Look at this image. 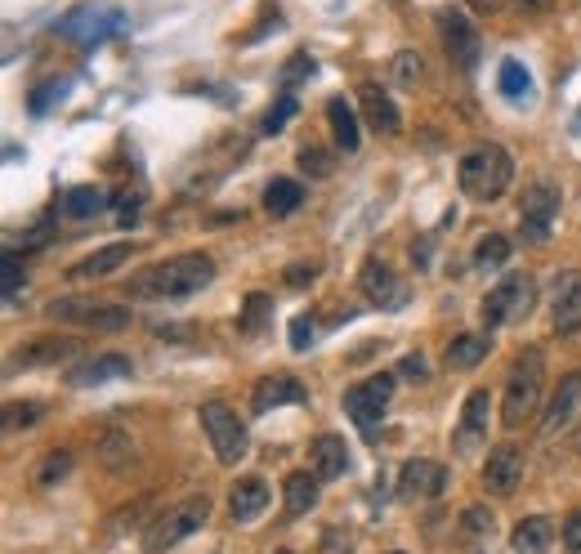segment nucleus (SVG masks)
Here are the masks:
<instances>
[{"instance_id":"nucleus-1","label":"nucleus","mask_w":581,"mask_h":554,"mask_svg":"<svg viewBox=\"0 0 581 554\" xmlns=\"http://www.w3.org/2000/svg\"><path fill=\"white\" fill-rule=\"evenodd\" d=\"M211 277H215L211 255L184 251V255H170V260L152 264V269L139 273L126 291L135 295V300H188V295H197L202 286H211Z\"/></svg>"},{"instance_id":"nucleus-2","label":"nucleus","mask_w":581,"mask_h":554,"mask_svg":"<svg viewBox=\"0 0 581 554\" xmlns=\"http://www.w3.org/2000/svg\"><path fill=\"white\" fill-rule=\"evenodd\" d=\"M456 179H461V193L470 202H497V197H506L514 179V161L501 143H474L456 166Z\"/></svg>"},{"instance_id":"nucleus-3","label":"nucleus","mask_w":581,"mask_h":554,"mask_svg":"<svg viewBox=\"0 0 581 554\" xmlns=\"http://www.w3.org/2000/svg\"><path fill=\"white\" fill-rule=\"evenodd\" d=\"M541 385H546V358L541 349H528L514 358L510 376H506V403H501V425L519 429L537 416L541 407Z\"/></svg>"},{"instance_id":"nucleus-4","label":"nucleus","mask_w":581,"mask_h":554,"mask_svg":"<svg viewBox=\"0 0 581 554\" xmlns=\"http://www.w3.org/2000/svg\"><path fill=\"white\" fill-rule=\"evenodd\" d=\"M206 519H211V501H206V496H188V501H179V505H170V510H161L157 519L148 523L144 554L175 550L179 541H188L193 532H202Z\"/></svg>"},{"instance_id":"nucleus-5","label":"nucleus","mask_w":581,"mask_h":554,"mask_svg":"<svg viewBox=\"0 0 581 554\" xmlns=\"http://www.w3.org/2000/svg\"><path fill=\"white\" fill-rule=\"evenodd\" d=\"M532 304H537V282H532L528 273H506L488 295H483L479 318L488 331L514 327V322H523L532 313Z\"/></svg>"},{"instance_id":"nucleus-6","label":"nucleus","mask_w":581,"mask_h":554,"mask_svg":"<svg viewBox=\"0 0 581 554\" xmlns=\"http://www.w3.org/2000/svg\"><path fill=\"white\" fill-rule=\"evenodd\" d=\"M202 429L206 438H211V452L219 465H237L246 456V447H251V438H246V425L242 416L233 412L228 403H219V398H211V403H202Z\"/></svg>"},{"instance_id":"nucleus-7","label":"nucleus","mask_w":581,"mask_h":554,"mask_svg":"<svg viewBox=\"0 0 581 554\" xmlns=\"http://www.w3.org/2000/svg\"><path fill=\"white\" fill-rule=\"evenodd\" d=\"M559 206H564V193H559V184H550V179H537V184L523 193L519 224H523V237H528L532 246L550 242V228H555V219H559Z\"/></svg>"},{"instance_id":"nucleus-8","label":"nucleus","mask_w":581,"mask_h":554,"mask_svg":"<svg viewBox=\"0 0 581 554\" xmlns=\"http://www.w3.org/2000/svg\"><path fill=\"white\" fill-rule=\"evenodd\" d=\"M45 313L54 322H72V327H85V331H126L130 327V309L94 304V300H54Z\"/></svg>"},{"instance_id":"nucleus-9","label":"nucleus","mask_w":581,"mask_h":554,"mask_svg":"<svg viewBox=\"0 0 581 554\" xmlns=\"http://www.w3.org/2000/svg\"><path fill=\"white\" fill-rule=\"evenodd\" d=\"M438 36H443L447 59H452L461 72H474V68H479L483 41H479V27H474L465 14H456V9H443V14H438Z\"/></svg>"},{"instance_id":"nucleus-10","label":"nucleus","mask_w":581,"mask_h":554,"mask_svg":"<svg viewBox=\"0 0 581 554\" xmlns=\"http://www.w3.org/2000/svg\"><path fill=\"white\" fill-rule=\"evenodd\" d=\"M389 394H394V376H371V380H363V385H354L345 394V412L354 416V425L363 429V434L371 438L376 434V420H380V412H385V403H389Z\"/></svg>"},{"instance_id":"nucleus-11","label":"nucleus","mask_w":581,"mask_h":554,"mask_svg":"<svg viewBox=\"0 0 581 554\" xmlns=\"http://www.w3.org/2000/svg\"><path fill=\"white\" fill-rule=\"evenodd\" d=\"M573 429H581V371H568L559 380V394L550 398L546 420H541V438H559Z\"/></svg>"},{"instance_id":"nucleus-12","label":"nucleus","mask_w":581,"mask_h":554,"mask_svg":"<svg viewBox=\"0 0 581 554\" xmlns=\"http://www.w3.org/2000/svg\"><path fill=\"white\" fill-rule=\"evenodd\" d=\"M443 487H447V465L425 461V456H416V461H407L403 470H398V501H407V505L438 501Z\"/></svg>"},{"instance_id":"nucleus-13","label":"nucleus","mask_w":581,"mask_h":554,"mask_svg":"<svg viewBox=\"0 0 581 554\" xmlns=\"http://www.w3.org/2000/svg\"><path fill=\"white\" fill-rule=\"evenodd\" d=\"M121 27H126V14H121V9H76V14H68L59 23V32L72 36V41H81V45H99V41H108V36H117Z\"/></svg>"},{"instance_id":"nucleus-14","label":"nucleus","mask_w":581,"mask_h":554,"mask_svg":"<svg viewBox=\"0 0 581 554\" xmlns=\"http://www.w3.org/2000/svg\"><path fill=\"white\" fill-rule=\"evenodd\" d=\"M358 286H363V295L376 309H389V313H398L407 304V282L398 277L389 264H380V260H367L363 264V273H358Z\"/></svg>"},{"instance_id":"nucleus-15","label":"nucleus","mask_w":581,"mask_h":554,"mask_svg":"<svg viewBox=\"0 0 581 554\" xmlns=\"http://www.w3.org/2000/svg\"><path fill=\"white\" fill-rule=\"evenodd\" d=\"M488 416H492V398H488V389H474V394L465 398V407H461V425H456V438H452V447H456L461 456L479 452V447L488 443Z\"/></svg>"},{"instance_id":"nucleus-16","label":"nucleus","mask_w":581,"mask_h":554,"mask_svg":"<svg viewBox=\"0 0 581 554\" xmlns=\"http://www.w3.org/2000/svg\"><path fill=\"white\" fill-rule=\"evenodd\" d=\"M523 483V452L514 443H501L488 452V465H483V487H488L497 501L514 496V487Z\"/></svg>"},{"instance_id":"nucleus-17","label":"nucleus","mask_w":581,"mask_h":554,"mask_svg":"<svg viewBox=\"0 0 581 554\" xmlns=\"http://www.w3.org/2000/svg\"><path fill=\"white\" fill-rule=\"evenodd\" d=\"M550 322H555L559 336H573L581 331V273H559L555 277V295H550Z\"/></svg>"},{"instance_id":"nucleus-18","label":"nucleus","mask_w":581,"mask_h":554,"mask_svg":"<svg viewBox=\"0 0 581 554\" xmlns=\"http://www.w3.org/2000/svg\"><path fill=\"white\" fill-rule=\"evenodd\" d=\"M130 358H121V353H94V358L76 362L68 371V385L76 389H94V385H108V380H130Z\"/></svg>"},{"instance_id":"nucleus-19","label":"nucleus","mask_w":581,"mask_h":554,"mask_svg":"<svg viewBox=\"0 0 581 554\" xmlns=\"http://www.w3.org/2000/svg\"><path fill=\"white\" fill-rule=\"evenodd\" d=\"M304 385L295 376H264L260 385H255V394H251V412L255 416H269L273 407H295V403H304Z\"/></svg>"},{"instance_id":"nucleus-20","label":"nucleus","mask_w":581,"mask_h":554,"mask_svg":"<svg viewBox=\"0 0 581 554\" xmlns=\"http://www.w3.org/2000/svg\"><path fill=\"white\" fill-rule=\"evenodd\" d=\"M309 465H313V474H318L322 483L345 479V470H349V447H345V438H340V434H318L309 443Z\"/></svg>"},{"instance_id":"nucleus-21","label":"nucleus","mask_w":581,"mask_h":554,"mask_svg":"<svg viewBox=\"0 0 581 554\" xmlns=\"http://www.w3.org/2000/svg\"><path fill=\"white\" fill-rule=\"evenodd\" d=\"M264 505H269V483L264 479H237L233 492H228V519L233 523H255L264 514Z\"/></svg>"},{"instance_id":"nucleus-22","label":"nucleus","mask_w":581,"mask_h":554,"mask_svg":"<svg viewBox=\"0 0 581 554\" xmlns=\"http://www.w3.org/2000/svg\"><path fill=\"white\" fill-rule=\"evenodd\" d=\"M358 103H363V117H367L371 130H380V135H398L403 112H398V103L389 99L380 85H363V90H358Z\"/></svg>"},{"instance_id":"nucleus-23","label":"nucleus","mask_w":581,"mask_h":554,"mask_svg":"<svg viewBox=\"0 0 581 554\" xmlns=\"http://www.w3.org/2000/svg\"><path fill=\"white\" fill-rule=\"evenodd\" d=\"M318 474H309V470H295L287 487H282V514L287 519H300V514H309L313 505H318Z\"/></svg>"},{"instance_id":"nucleus-24","label":"nucleus","mask_w":581,"mask_h":554,"mask_svg":"<svg viewBox=\"0 0 581 554\" xmlns=\"http://www.w3.org/2000/svg\"><path fill=\"white\" fill-rule=\"evenodd\" d=\"M130 260V246L126 242H117V246H103V251H94V255H85L81 264H72V282H94V277H108V273H117L121 264Z\"/></svg>"},{"instance_id":"nucleus-25","label":"nucleus","mask_w":581,"mask_h":554,"mask_svg":"<svg viewBox=\"0 0 581 554\" xmlns=\"http://www.w3.org/2000/svg\"><path fill=\"white\" fill-rule=\"evenodd\" d=\"M550 541H555V523H550L546 514H532V519H523L519 528L510 532V546L519 554H546Z\"/></svg>"},{"instance_id":"nucleus-26","label":"nucleus","mask_w":581,"mask_h":554,"mask_svg":"<svg viewBox=\"0 0 581 554\" xmlns=\"http://www.w3.org/2000/svg\"><path fill=\"white\" fill-rule=\"evenodd\" d=\"M488 336H456L452 345H447V353H443V362L452 371H470V367H479L483 358H488Z\"/></svg>"},{"instance_id":"nucleus-27","label":"nucleus","mask_w":581,"mask_h":554,"mask_svg":"<svg viewBox=\"0 0 581 554\" xmlns=\"http://www.w3.org/2000/svg\"><path fill=\"white\" fill-rule=\"evenodd\" d=\"M327 121H331V130H336V143H340L345 152H354L358 143H363L358 117H354V108H349L345 99H331V103H327Z\"/></svg>"},{"instance_id":"nucleus-28","label":"nucleus","mask_w":581,"mask_h":554,"mask_svg":"<svg viewBox=\"0 0 581 554\" xmlns=\"http://www.w3.org/2000/svg\"><path fill=\"white\" fill-rule=\"evenodd\" d=\"M300 202H304V188L295 184V179H273L269 188H264V210L269 215H295L300 210Z\"/></svg>"},{"instance_id":"nucleus-29","label":"nucleus","mask_w":581,"mask_h":554,"mask_svg":"<svg viewBox=\"0 0 581 554\" xmlns=\"http://www.w3.org/2000/svg\"><path fill=\"white\" fill-rule=\"evenodd\" d=\"M103 206H108V193L94 188V184H81V188H72V193L63 197V215H68V219H90V215H99Z\"/></svg>"},{"instance_id":"nucleus-30","label":"nucleus","mask_w":581,"mask_h":554,"mask_svg":"<svg viewBox=\"0 0 581 554\" xmlns=\"http://www.w3.org/2000/svg\"><path fill=\"white\" fill-rule=\"evenodd\" d=\"M76 353V340H32L23 353H18L14 362H23V367H41V362H63Z\"/></svg>"},{"instance_id":"nucleus-31","label":"nucleus","mask_w":581,"mask_h":554,"mask_svg":"<svg viewBox=\"0 0 581 554\" xmlns=\"http://www.w3.org/2000/svg\"><path fill=\"white\" fill-rule=\"evenodd\" d=\"M506 260H510V237H501V233H488L474 246V269L479 273H497Z\"/></svg>"},{"instance_id":"nucleus-32","label":"nucleus","mask_w":581,"mask_h":554,"mask_svg":"<svg viewBox=\"0 0 581 554\" xmlns=\"http://www.w3.org/2000/svg\"><path fill=\"white\" fill-rule=\"evenodd\" d=\"M72 474V447H50L45 461L36 465V487H54Z\"/></svg>"},{"instance_id":"nucleus-33","label":"nucleus","mask_w":581,"mask_h":554,"mask_svg":"<svg viewBox=\"0 0 581 554\" xmlns=\"http://www.w3.org/2000/svg\"><path fill=\"white\" fill-rule=\"evenodd\" d=\"M497 85H501V94H506V99L519 103L523 94L532 90V72L523 68L519 59H506V63H501V72H497Z\"/></svg>"},{"instance_id":"nucleus-34","label":"nucleus","mask_w":581,"mask_h":554,"mask_svg":"<svg viewBox=\"0 0 581 554\" xmlns=\"http://www.w3.org/2000/svg\"><path fill=\"white\" fill-rule=\"evenodd\" d=\"M295 112H300V99H295V94H278V103H273V108L264 112L260 130H264V135H282V130H287V121L295 117Z\"/></svg>"},{"instance_id":"nucleus-35","label":"nucleus","mask_w":581,"mask_h":554,"mask_svg":"<svg viewBox=\"0 0 581 554\" xmlns=\"http://www.w3.org/2000/svg\"><path fill=\"white\" fill-rule=\"evenodd\" d=\"M389 68H394V81L398 85H416L425 76V63H421V54H416V50H398Z\"/></svg>"},{"instance_id":"nucleus-36","label":"nucleus","mask_w":581,"mask_h":554,"mask_svg":"<svg viewBox=\"0 0 581 554\" xmlns=\"http://www.w3.org/2000/svg\"><path fill=\"white\" fill-rule=\"evenodd\" d=\"M269 295H260V291H255V295H246V309H242V322H237V327H242L246 331V336H255V331H260L264 327V318H269Z\"/></svg>"},{"instance_id":"nucleus-37","label":"nucleus","mask_w":581,"mask_h":554,"mask_svg":"<svg viewBox=\"0 0 581 554\" xmlns=\"http://www.w3.org/2000/svg\"><path fill=\"white\" fill-rule=\"evenodd\" d=\"M492 532V514L483 510V505H470V510H461V537L465 541H479Z\"/></svg>"},{"instance_id":"nucleus-38","label":"nucleus","mask_w":581,"mask_h":554,"mask_svg":"<svg viewBox=\"0 0 581 554\" xmlns=\"http://www.w3.org/2000/svg\"><path fill=\"white\" fill-rule=\"evenodd\" d=\"M41 420V403H9L5 407V429H18V425H36Z\"/></svg>"},{"instance_id":"nucleus-39","label":"nucleus","mask_w":581,"mask_h":554,"mask_svg":"<svg viewBox=\"0 0 581 554\" xmlns=\"http://www.w3.org/2000/svg\"><path fill=\"white\" fill-rule=\"evenodd\" d=\"M0 286H5V304H14L18 291H23V269H18L14 251H5V277H0Z\"/></svg>"},{"instance_id":"nucleus-40","label":"nucleus","mask_w":581,"mask_h":554,"mask_svg":"<svg viewBox=\"0 0 581 554\" xmlns=\"http://www.w3.org/2000/svg\"><path fill=\"white\" fill-rule=\"evenodd\" d=\"M309 345H313V318H304V313H300V318H291V349L304 353Z\"/></svg>"},{"instance_id":"nucleus-41","label":"nucleus","mask_w":581,"mask_h":554,"mask_svg":"<svg viewBox=\"0 0 581 554\" xmlns=\"http://www.w3.org/2000/svg\"><path fill=\"white\" fill-rule=\"evenodd\" d=\"M300 166L313 170V175H331V157L322 148H313V143H309V148H300Z\"/></svg>"},{"instance_id":"nucleus-42","label":"nucleus","mask_w":581,"mask_h":554,"mask_svg":"<svg viewBox=\"0 0 581 554\" xmlns=\"http://www.w3.org/2000/svg\"><path fill=\"white\" fill-rule=\"evenodd\" d=\"M354 550V541H349L345 528H327V537H322V554H349Z\"/></svg>"},{"instance_id":"nucleus-43","label":"nucleus","mask_w":581,"mask_h":554,"mask_svg":"<svg viewBox=\"0 0 581 554\" xmlns=\"http://www.w3.org/2000/svg\"><path fill=\"white\" fill-rule=\"evenodd\" d=\"M300 76H313V59H309V54H291V63H287V68H282V81H300Z\"/></svg>"},{"instance_id":"nucleus-44","label":"nucleus","mask_w":581,"mask_h":554,"mask_svg":"<svg viewBox=\"0 0 581 554\" xmlns=\"http://www.w3.org/2000/svg\"><path fill=\"white\" fill-rule=\"evenodd\" d=\"M564 550L581 554V510H573V514H568V523H564Z\"/></svg>"},{"instance_id":"nucleus-45","label":"nucleus","mask_w":581,"mask_h":554,"mask_svg":"<svg viewBox=\"0 0 581 554\" xmlns=\"http://www.w3.org/2000/svg\"><path fill=\"white\" fill-rule=\"evenodd\" d=\"M398 371H403V376H416V380H425V376H430V362H425L421 353H407V358L398 362Z\"/></svg>"},{"instance_id":"nucleus-46","label":"nucleus","mask_w":581,"mask_h":554,"mask_svg":"<svg viewBox=\"0 0 581 554\" xmlns=\"http://www.w3.org/2000/svg\"><path fill=\"white\" fill-rule=\"evenodd\" d=\"M135 215H139V197H121V206H117L121 228H130V224H135Z\"/></svg>"},{"instance_id":"nucleus-47","label":"nucleus","mask_w":581,"mask_h":554,"mask_svg":"<svg viewBox=\"0 0 581 554\" xmlns=\"http://www.w3.org/2000/svg\"><path fill=\"white\" fill-rule=\"evenodd\" d=\"M54 94H59V85H41V90L32 94V112H45V108H50Z\"/></svg>"},{"instance_id":"nucleus-48","label":"nucleus","mask_w":581,"mask_h":554,"mask_svg":"<svg viewBox=\"0 0 581 554\" xmlns=\"http://www.w3.org/2000/svg\"><path fill=\"white\" fill-rule=\"evenodd\" d=\"M304 282H313V269H304V264L287 269V286H304Z\"/></svg>"},{"instance_id":"nucleus-49","label":"nucleus","mask_w":581,"mask_h":554,"mask_svg":"<svg viewBox=\"0 0 581 554\" xmlns=\"http://www.w3.org/2000/svg\"><path fill=\"white\" fill-rule=\"evenodd\" d=\"M465 5H470L474 14H492V9H501V0H465Z\"/></svg>"},{"instance_id":"nucleus-50","label":"nucleus","mask_w":581,"mask_h":554,"mask_svg":"<svg viewBox=\"0 0 581 554\" xmlns=\"http://www.w3.org/2000/svg\"><path fill=\"white\" fill-rule=\"evenodd\" d=\"M389 554H407V550H389Z\"/></svg>"},{"instance_id":"nucleus-51","label":"nucleus","mask_w":581,"mask_h":554,"mask_svg":"<svg viewBox=\"0 0 581 554\" xmlns=\"http://www.w3.org/2000/svg\"><path fill=\"white\" fill-rule=\"evenodd\" d=\"M278 554H291V550H278Z\"/></svg>"}]
</instances>
